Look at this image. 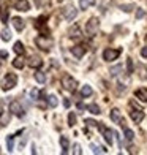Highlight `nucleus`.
<instances>
[{
  "label": "nucleus",
  "mask_w": 147,
  "mask_h": 155,
  "mask_svg": "<svg viewBox=\"0 0 147 155\" xmlns=\"http://www.w3.org/2000/svg\"><path fill=\"white\" fill-rule=\"evenodd\" d=\"M16 82H18V76L15 73H8L5 78H3V81H2V89L5 90H11L13 87L16 86Z\"/></svg>",
  "instance_id": "nucleus-1"
},
{
  "label": "nucleus",
  "mask_w": 147,
  "mask_h": 155,
  "mask_svg": "<svg viewBox=\"0 0 147 155\" xmlns=\"http://www.w3.org/2000/svg\"><path fill=\"white\" fill-rule=\"evenodd\" d=\"M35 43H37V46L40 49H43V51H49V49L52 48V38L46 37V35H41V37H37V40H35Z\"/></svg>",
  "instance_id": "nucleus-2"
},
{
  "label": "nucleus",
  "mask_w": 147,
  "mask_h": 155,
  "mask_svg": "<svg viewBox=\"0 0 147 155\" xmlns=\"http://www.w3.org/2000/svg\"><path fill=\"white\" fill-rule=\"evenodd\" d=\"M62 86H64V89L68 90V92H74L78 82H76V79H73L70 74H65L64 78H62Z\"/></svg>",
  "instance_id": "nucleus-3"
},
{
  "label": "nucleus",
  "mask_w": 147,
  "mask_h": 155,
  "mask_svg": "<svg viewBox=\"0 0 147 155\" xmlns=\"http://www.w3.org/2000/svg\"><path fill=\"white\" fill-rule=\"evenodd\" d=\"M96 127H98V130L101 131V135H103L104 141H106V143L111 146V144H113V135H114V131H113V130H109L108 127H106V125H103V124H98Z\"/></svg>",
  "instance_id": "nucleus-4"
},
{
  "label": "nucleus",
  "mask_w": 147,
  "mask_h": 155,
  "mask_svg": "<svg viewBox=\"0 0 147 155\" xmlns=\"http://www.w3.org/2000/svg\"><path fill=\"white\" fill-rule=\"evenodd\" d=\"M119 55H120V49H104V52H103V59L106 60V62H113L116 60Z\"/></svg>",
  "instance_id": "nucleus-5"
},
{
  "label": "nucleus",
  "mask_w": 147,
  "mask_h": 155,
  "mask_svg": "<svg viewBox=\"0 0 147 155\" xmlns=\"http://www.w3.org/2000/svg\"><path fill=\"white\" fill-rule=\"evenodd\" d=\"M98 30V19L96 18H90L89 19V22L86 24V32L92 37V35H95Z\"/></svg>",
  "instance_id": "nucleus-6"
},
{
  "label": "nucleus",
  "mask_w": 147,
  "mask_h": 155,
  "mask_svg": "<svg viewBox=\"0 0 147 155\" xmlns=\"http://www.w3.org/2000/svg\"><path fill=\"white\" fill-rule=\"evenodd\" d=\"M62 13H64V18H65L67 21H73L76 16H78V10H76L73 5H68V6H65Z\"/></svg>",
  "instance_id": "nucleus-7"
},
{
  "label": "nucleus",
  "mask_w": 147,
  "mask_h": 155,
  "mask_svg": "<svg viewBox=\"0 0 147 155\" xmlns=\"http://www.w3.org/2000/svg\"><path fill=\"white\" fill-rule=\"evenodd\" d=\"M10 111H11L15 116H18V117H22V116H24V109H22V106H21V103L16 101V100L10 103Z\"/></svg>",
  "instance_id": "nucleus-8"
},
{
  "label": "nucleus",
  "mask_w": 147,
  "mask_h": 155,
  "mask_svg": "<svg viewBox=\"0 0 147 155\" xmlns=\"http://www.w3.org/2000/svg\"><path fill=\"white\" fill-rule=\"evenodd\" d=\"M130 117H131V120L135 124H139V122H142V119L145 117V114H144L142 109H136V111L130 112Z\"/></svg>",
  "instance_id": "nucleus-9"
},
{
  "label": "nucleus",
  "mask_w": 147,
  "mask_h": 155,
  "mask_svg": "<svg viewBox=\"0 0 147 155\" xmlns=\"http://www.w3.org/2000/svg\"><path fill=\"white\" fill-rule=\"evenodd\" d=\"M71 54L74 55L76 59H81L84 54H86V48H84L82 45H76V46H73L71 48Z\"/></svg>",
  "instance_id": "nucleus-10"
},
{
  "label": "nucleus",
  "mask_w": 147,
  "mask_h": 155,
  "mask_svg": "<svg viewBox=\"0 0 147 155\" xmlns=\"http://www.w3.org/2000/svg\"><path fill=\"white\" fill-rule=\"evenodd\" d=\"M15 6L19 11H29L30 10V5L27 0H15Z\"/></svg>",
  "instance_id": "nucleus-11"
},
{
  "label": "nucleus",
  "mask_w": 147,
  "mask_h": 155,
  "mask_svg": "<svg viewBox=\"0 0 147 155\" xmlns=\"http://www.w3.org/2000/svg\"><path fill=\"white\" fill-rule=\"evenodd\" d=\"M111 120L116 122V124H123V119L120 116V111H119L117 108H114L113 111H111Z\"/></svg>",
  "instance_id": "nucleus-12"
},
{
  "label": "nucleus",
  "mask_w": 147,
  "mask_h": 155,
  "mask_svg": "<svg viewBox=\"0 0 147 155\" xmlns=\"http://www.w3.org/2000/svg\"><path fill=\"white\" fill-rule=\"evenodd\" d=\"M41 65H43V60H41L40 57H37V55H32V57L29 59V67H32V68H40Z\"/></svg>",
  "instance_id": "nucleus-13"
},
{
  "label": "nucleus",
  "mask_w": 147,
  "mask_h": 155,
  "mask_svg": "<svg viewBox=\"0 0 147 155\" xmlns=\"http://www.w3.org/2000/svg\"><path fill=\"white\" fill-rule=\"evenodd\" d=\"M136 98H139L141 101L147 103V89H145V87L138 89V90H136Z\"/></svg>",
  "instance_id": "nucleus-14"
},
{
  "label": "nucleus",
  "mask_w": 147,
  "mask_h": 155,
  "mask_svg": "<svg viewBox=\"0 0 147 155\" xmlns=\"http://www.w3.org/2000/svg\"><path fill=\"white\" fill-rule=\"evenodd\" d=\"M13 25H15V29H16L18 32H21V30H24V27H25V24H24V21L21 19V18H15V19H13Z\"/></svg>",
  "instance_id": "nucleus-15"
},
{
  "label": "nucleus",
  "mask_w": 147,
  "mask_h": 155,
  "mask_svg": "<svg viewBox=\"0 0 147 155\" xmlns=\"http://www.w3.org/2000/svg\"><path fill=\"white\" fill-rule=\"evenodd\" d=\"M13 49H15V52H16V54H19V55H24V52H25L24 45L21 43V41H16L15 46H13Z\"/></svg>",
  "instance_id": "nucleus-16"
},
{
  "label": "nucleus",
  "mask_w": 147,
  "mask_h": 155,
  "mask_svg": "<svg viewBox=\"0 0 147 155\" xmlns=\"http://www.w3.org/2000/svg\"><path fill=\"white\" fill-rule=\"evenodd\" d=\"M95 5V0H79V8L81 10H87L89 6Z\"/></svg>",
  "instance_id": "nucleus-17"
},
{
  "label": "nucleus",
  "mask_w": 147,
  "mask_h": 155,
  "mask_svg": "<svg viewBox=\"0 0 147 155\" xmlns=\"http://www.w3.org/2000/svg\"><path fill=\"white\" fill-rule=\"evenodd\" d=\"M60 146H62V149H64V153H67L68 149H70V143H68L67 136H60Z\"/></svg>",
  "instance_id": "nucleus-18"
},
{
  "label": "nucleus",
  "mask_w": 147,
  "mask_h": 155,
  "mask_svg": "<svg viewBox=\"0 0 147 155\" xmlns=\"http://www.w3.org/2000/svg\"><path fill=\"white\" fill-rule=\"evenodd\" d=\"M24 65H25V63H24V59H22V57H18V59L13 60V67H15V68L22 70V68H24Z\"/></svg>",
  "instance_id": "nucleus-19"
},
{
  "label": "nucleus",
  "mask_w": 147,
  "mask_h": 155,
  "mask_svg": "<svg viewBox=\"0 0 147 155\" xmlns=\"http://www.w3.org/2000/svg\"><path fill=\"white\" fill-rule=\"evenodd\" d=\"M86 108H87V109H89L90 112H92V114H96V116H98V114H100V112H101V111H100V106H98V104H95V103L89 104V106H86Z\"/></svg>",
  "instance_id": "nucleus-20"
},
{
  "label": "nucleus",
  "mask_w": 147,
  "mask_h": 155,
  "mask_svg": "<svg viewBox=\"0 0 147 155\" xmlns=\"http://www.w3.org/2000/svg\"><path fill=\"white\" fill-rule=\"evenodd\" d=\"M35 79H37L40 84H44L46 82V74L43 71H37V73H35Z\"/></svg>",
  "instance_id": "nucleus-21"
},
{
  "label": "nucleus",
  "mask_w": 147,
  "mask_h": 155,
  "mask_svg": "<svg viewBox=\"0 0 147 155\" xmlns=\"http://www.w3.org/2000/svg\"><path fill=\"white\" fill-rule=\"evenodd\" d=\"M47 103H49V106L55 108V106L59 104V100H57V97H55V95H49V97H47Z\"/></svg>",
  "instance_id": "nucleus-22"
},
{
  "label": "nucleus",
  "mask_w": 147,
  "mask_h": 155,
  "mask_svg": "<svg viewBox=\"0 0 147 155\" xmlns=\"http://www.w3.org/2000/svg\"><path fill=\"white\" fill-rule=\"evenodd\" d=\"M81 95L82 97H90V95H92V87H90V86H84L81 89Z\"/></svg>",
  "instance_id": "nucleus-23"
},
{
  "label": "nucleus",
  "mask_w": 147,
  "mask_h": 155,
  "mask_svg": "<svg viewBox=\"0 0 147 155\" xmlns=\"http://www.w3.org/2000/svg\"><path fill=\"white\" fill-rule=\"evenodd\" d=\"M2 40H3V41H10V40H11V32H10L8 29H3V30H2Z\"/></svg>",
  "instance_id": "nucleus-24"
},
{
  "label": "nucleus",
  "mask_w": 147,
  "mask_h": 155,
  "mask_svg": "<svg viewBox=\"0 0 147 155\" xmlns=\"http://www.w3.org/2000/svg\"><path fill=\"white\" fill-rule=\"evenodd\" d=\"M68 125L70 127L76 125V114H74V112H70V114H68Z\"/></svg>",
  "instance_id": "nucleus-25"
},
{
  "label": "nucleus",
  "mask_w": 147,
  "mask_h": 155,
  "mask_svg": "<svg viewBox=\"0 0 147 155\" xmlns=\"http://www.w3.org/2000/svg\"><path fill=\"white\" fill-rule=\"evenodd\" d=\"M44 21H46V16H40V18L37 19V24H35V27H37V29H41V27L44 25Z\"/></svg>",
  "instance_id": "nucleus-26"
},
{
  "label": "nucleus",
  "mask_w": 147,
  "mask_h": 155,
  "mask_svg": "<svg viewBox=\"0 0 147 155\" xmlns=\"http://www.w3.org/2000/svg\"><path fill=\"white\" fill-rule=\"evenodd\" d=\"M13 139H15V136H13V135L6 138V147H8V152L13 150Z\"/></svg>",
  "instance_id": "nucleus-27"
},
{
  "label": "nucleus",
  "mask_w": 147,
  "mask_h": 155,
  "mask_svg": "<svg viewBox=\"0 0 147 155\" xmlns=\"http://www.w3.org/2000/svg\"><path fill=\"white\" fill-rule=\"evenodd\" d=\"M119 71H122V65H117V67H114V68H111V76H117L119 74Z\"/></svg>",
  "instance_id": "nucleus-28"
},
{
  "label": "nucleus",
  "mask_w": 147,
  "mask_h": 155,
  "mask_svg": "<svg viewBox=\"0 0 147 155\" xmlns=\"http://www.w3.org/2000/svg\"><path fill=\"white\" fill-rule=\"evenodd\" d=\"M125 138H127V141H131L133 138H135V133H133L130 128H125Z\"/></svg>",
  "instance_id": "nucleus-29"
},
{
  "label": "nucleus",
  "mask_w": 147,
  "mask_h": 155,
  "mask_svg": "<svg viewBox=\"0 0 147 155\" xmlns=\"http://www.w3.org/2000/svg\"><path fill=\"white\" fill-rule=\"evenodd\" d=\"M120 10H123L125 13H130L131 10H135V6L133 5H120Z\"/></svg>",
  "instance_id": "nucleus-30"
},
{
  "label": "nucleus",
  "mask_w": 147,
  "mask_h": 155,
  "mask_svg": "<svg viewBox=\"0 0 147 155\" xmlns=\"http://www.w3.org/2000/svg\"><path fill=\"white\" fill-rule=\"evenodd\" d=\"M30 97L33 98V100H37V98L40 97V90H38V89H32V90H30Z\"/></svg>",
  "instance_id": "nucleus-31"
},
{
  "label": "nucleus",
  "mask_w": 147,
  "mask_h": 155,
  "mask_svg": "<svg viewBox=\"0 0 147 155\" xmlns=\"http://www.w3.org/2000/svg\"><path fill=\"white\" fill-rule=\"evenodd\" d=\"M70 35H71V37H79V35H81V33H79V29H78V27L74 25L73 29L70 30Z\"/></svg>",
  "instance_id": "nucleus-32"
},
{
  "label": "nucleus",
  "mask_w": 147,
  "mask_h": 155,
  "mask_svg": "<svg viewBox=\"0 0 147 155\" xmlns=\"http://www.w3.org/2000/svg\"><path fill=\"white\" fill-rule=\"evenodd\" d=\"M73 153H76V155H81V153H82L79 144H74V146H73Z\"/></svg>",
  "instance_id": "nucleus-33"
},
{
  "label": "nucleus",
  "mask_w": 147,
  "mask_h": 155,
  "mask_svg": "<svg viewBox=\"0 0 147 155\" xmlns=\"http://www.w3.org/2000/svg\"><path fill=\"white\" fill-rule=\"evenodd\" d=\"M84 122H86L89 127H96L98 125V122H95V120H92V119H86V120H84Z\"/></svg>",
  "instance_id": "nucleus-34"
},
{
  "label": "nucleus",
  "mask_w": 147,
  "mask_h": 155,
  "mask_svg": "<svg viewBox=\"0 0 147 155\" xmlns=\"http://www.w3.org/2000/svg\"><path fill=\"white\" fill-rule=\"evenodd\" d=\"M8 21V10H3L2 11V22H6Z\"/></svg>",
  "instance_id": "nucleus-35"
},
{
  "label": "nucleus",
  "mask_w": 147,
  "mask_h": 155,
  "mask_svg": "<svg viewBox=\"0 0 147 155\" xmlns=\"http://www.w3.org/2000/svg\"><path fill=\"white\" fill-rule=\"evenodd\" d=\"M144 16H145V11H144V10H138V11H136V18H138V19H142Z\"/></svg>",
  "instance_id": "nucleus-36"
},
{
  "label": "nucleus",
  "mask_w": 147,
  "mask_h": 155,
  "mask_svg": "<svg viewBox=\"0 0 147 155\" xmlns=\"http://www.w3.org/2000/svg\"><path fill=\"white\" fill-rule=\"evenodd\" d=\"M127 67H128V73H133V60L127 59Z\"/></svg>",
  "instance_id": "nucleus-37"
},
{
  "label": "nucleus",
  "mask_w": 147,
  "mask_h": 155,
  "mask_svg": "<svg viewBox=\"0 0 147 155\" xmlns=\"http://www.w3.org/2000/svg\"><path fill=\"white\" fill-rule=\"evenodd\" d=\"M141 55H142V57H144V59H147V46L141 49Z\"/></svg>",
  "instance_id": "nucleus-38"
},
{
  "label": "nucleus",
  "mask_w": 147,
  "mask_h": 155,
  "mask_svg": "<svg viewBox=\"0 0 147 155\" xmlns=\"http://www.w3.org/2000/svg\"><path fill=\"white\" fill-rule=\"evenodd\" d=\"M0 57L6 59V57H8V52H6V51H0Z\"/></svg>",
  "instance_id": "nucleus-39"
},
{
  "label": "nucleus",
  "mask_w": 147,
  "mask_h": 155,
  "mask_svg": "<svg viewBox=\"0 0 147 155\" xmlns=\"http://www.w3.org/2000/svg\"><path fill=\"white\" fill-rule=\"evenodd\" d=\"M78 108H79V109H84V108H86V106H84L82 103H78Z\"/></svg>",
  "instance_id": "nucleus-40"
},
{
  "label": "nucleus",
  "mask_w": 147,
  "mask_h": 155,
  "mask_svg": "<svg viewBox=\"0 0 147 155\" xmlns=\"http://www.w3.org/2000/svg\"><path fill=\"white\" fill-rule=\"evenodd\" d=\"M64 104H65V108H68V106H70V101H68V100H65V101H64Z\"/></svg>",
  "instance_id": "nucleus-41"
},
{
  "label": "nucleus",
  "mask_w": 147,
  "mask_h": 155,
  "mask_svg": "<svg viewBox=\"0 0 147 155\" xmlns=\"http://www.w3.org/2000/svg\"><path fill=\"white\" fill-rule=\"evenodd\" d=\"M2 112H3V111H2V106H0V116H2Z\"/></svg>",
  "instance_id": "nucleus-42"
},
{
  "label": "nucleus",
  "mask_w": 147,
  "mask_h": 155,
  "mask_svg": "<svg viewBox=\"0 0 147 155\" xmlns=\"http://www.w3.org/2000/svg\"><path fill=\"white\" fill-rule=\"evenodd\" d=\"M57 2H59V3H62V2H64V0H57Z\"/></svg>",
  "instance_id": "nucleus-43"
},
{
  "label": "nucleus",
  "mask_w": 147,
  "mask_h": 155,
  "mask_svg": "<svg viewBox=\"0 0 147 155\" xmlns=\"http://www.w3.org/2000/svg\"><path fill=\"white\" fill-rule=\"evenodd\" d=\"M0 8H2V3H0ZM0 13H2V10H0Z\"/></svg>",
  "instance_id": "nucleus-44"
}]
</instances>
